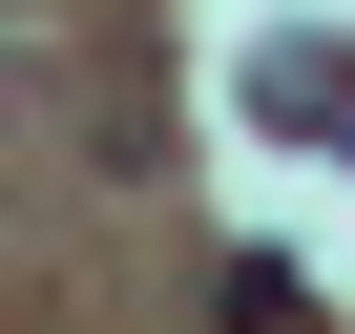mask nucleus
Here are the masks:
<instances>
[{
    "mask_svg": "<svg viewBox=\"0 0 355 334\" xmlns=\"http://www.w3.org/2000/svg\"><path fill=\"white\" fill-rule=\"evenodd\" d=\"M251 125H293V146H355V63H334V42H251Z\"/></svg>",
    "mask_w": 355,
    "mask_h": 334,
    "instance_id": "f257e3e1",
    "label": "nucleus"
}]
</instances>
